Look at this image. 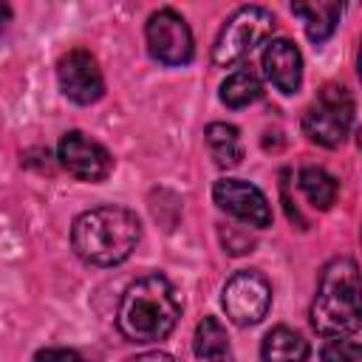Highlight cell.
I'll return each instance as SVG.
<instances>
[{
	"instance_id": "obj_19",
	"label": "cell",
	"mask_w": 362,
	"mask_h": 362,
	"mask_svg": "<svg viewBox=\"0 0 362 362\" xmlns=\"http://www.w3.org/2000/svg\"><path fill=\"white\" fill-rule=\"evenodd\" d=\"M31 362H88V359L74 348H42L34 354Z\"/></svg>"
},
{
	"instance_id": "obj_9",
	"label": "cell",
	"mask_w": 362,
	"mask_h": 362,
	"mask_svg": "<svg viewBox=\"0 0 362 362\" xmlns=\"http://www.w3.org/2000/svg\"><path fill=\"white\" fill-rule=\"evenodd\" d=\"M57 156H59V164L79 181H90V184H99L110 175L113 170V158L110 153L93 141L90 136L79 133V130H71L59 139V147H57Z\"/></svg>"
},
{
	"instance_id": "obj_14",
	"label": "cell",
	"mask_w": 362,
	"mask_h": 362,
	"mask_svg": "<svg viewBox=\"0 0 362 362\" xmlns=\"http://www.w3.org/2000/svg\"><path fill=\"white\" fill-rule=\"evenodd\" d=\"M195 354L206 362H232V345L226 328L215 317H204L195 328Z\"/></svg>"
},
{
	"instance_id": "obj_18",
	"label": "cell",
	"mask_w": 362,
	"mask_h": 362,
	"mask_svg": "<svg viewBox=\"0 0 362 362\" xmlns=\"http://www.w3.org/2000/svg\"><path fill=\"white\" fill-rule=\"evenodd\" d=\"M322 362H362V348L351 337H331L322 345Z\"/></svg>"
},
{
	"instance_id": "obj_11",
	"label": "cell",
	"mask_w": 362,
	"mask_h": 362,
	"mask_svg": "<svg viewBox=\"0 0 362 362\" xmlns=\"http://www.w3.org/2000/svg\"><path fill=\"white\" fill-rule=\"evenodd\" d=\"M263 71L269 76V82L283 90V93H294L300 90L303 82V57L297 51V45L291 40H272L263 51Z\"/></svg>"
},
{
	"instance_id": "obj_17",
	"label": "cell",
	"mask_w": 362,
	"mask_h": 362,
	"mask_svg": "<svg viewBox=\"0 0 362 362\" xmlns=\"http://www.w3.org/2000/svg\"><path fill=\"white\" fill-rule=\"evenodd\" d=\"M300 189L303 195L317 206V209H328L337 201V178L331 173H325L322 167H303L300 170Z\"/></svg>"
},
{
	"instance_id": "obj_16",
	"label": "cell",
	"mask_w": 362,
	"mask_h": 362,
	"mask_svg": "<svg viewBox=\"0 0 362 362\" xmlns=\"http://www.w3.org/2000/svg\"><path fill=\"white\" fill-rule=\"evenodd\" d=\"M260 96H263V85L255 76V71H246V68L243 71H235L221 85V102L226 107H232V110H240V107L257 102Z\"/></svg>"
},
{
	"instance_id": "obj_3",
	"label": "cell",
	"mask_w": 362,
	"mask_h": 362,
	"mask_svg": "<svg viewBox=\"0 0 362 362\" xmlns=\"http://www.w3.org/2000/svg\"><path fill=\"white\" fill-rule=\"evenodd\" d=\"M359 322V269L351 257H337L320 272L317 297L311 303V325L325 337H345L354 334Z\"/></svg>"
},
{
	"instance_id": "obj_1",
	"label": "cell",
	"mask_w": 362,
	"mask_h": 362,
	"mask_svg": "<svg viewBox=\"0 0 362 362\" xmlns=\"http://www.w3.org/2000/svg\"><path fill=\"white\" fill-rule=\"evenodd\" d=\"M181 317V300L164 274H144L133 280L119 303L116 325L124 339L150 345L170 337Z\"/></svg>"
},
{
	"instance_id": "obj_20",
	"label": "cell",
	"mask_w": 362,
	"mask_h": 362,
	"mask_svg": "<svg viewBox=\"0 0 362 362\" xmlns=\"http://www.w3.org/2000/svg\"><path fill=\"white\" fill-rule=\"evenodd\" d=\"M124 362H175V359L170 354H164V351H144V354H136V356H130Z\"/></svg>"
},
{
	"instance_id": "obj_10",
	"label": "cell",
	"mask_w": 362,
	"mask_h": 362,
	"mask_svg": "<svg viewBox=\"0 0 362 362\" xmlns=\"http://www.w3.org/2000/svg\"><path fill=\"white\" fill-rule=\"evenodd\" d=\"M212 198L223 212H229V215H235V218H240L257 229H266L272 223V206H269L266 195L249 181L221 178L212 187Z\"/></svg>"
},
{
	"instance_id": "obj_6",
	"label": "cell",
	"mask_w": 362,
	"mask_h": 362,
	"mask_svg": "<svg viewBox=\"0 0 362 362\" xmlns=\"http://www.w3.org/2000/svg\"><path fill=\"white\" fill-rule=\"evenodd\" d=\"M272 308V283L255 269L235 272L223 286V311L235 325H257Z\"/></svg>"
},
{
	"instance_id": "obj_7",
	"label": "cell",
	"mask_w": 362,
	"mask_h": 362,
	"mask_svg": "<svg viewBox=\"0 0 362 362\" xmlns=\"http://www.w3.org/2000/svg\"><path fill=\"white\" fill-rule=\"evenodd\" d=\"M144 37L150 57L161 65H187L192 59V31L187 20L173 8H158L150 14Z\"/></svg>"
},
{
	"instance_id": "obj_8",
	"label": "cell",
	"mask_w": 362,
	"mask_h": 362,
	"mask_svg": "<svg viewBox=\"0 0 362 362\" xmlns=\"http://www.w3.org/2000/svg\"><path fill=\"white\" fill-rule=\"evenodd\" d=\"M57 79L62 93L76 105H93L105 93V76L90 51L74 48L57 62Z\"/></svg>"
},
{
	"instance_id": "obj_13",
	"label": "cell",
	"mask_w": 362,
	"mask_h": 362,
	"mask_svg": "<svg viewBox=\"0 0 362 362\" xmlns=\"http://www.w3.org/2000/svg\"><path fill=\"white\" fill-rule=\"evenodd\" d=\"M260 354H263V362H305L308 359V342L294 328L277 325L266 334Z\"/></svg>"
},
{
	"instance_id": "obj_2",
	"label": "cell",
	"mask_w": 362,
	"mask_h": 362,
	"mask_svg": "<svg viewBox=\"0 0 362 362\" xmlns=\"http://www.w3.org/2000/svg\"><path fill=\"white\" fill-rule=\"evenodd\" d=\"M141 240V223L136 212L124 206H96L74 221V252L90 266H116L127 260Z\"/></svg>"
},
{
	"instance_id": "obj_12",
	"label": "cell",
	"mask_w": 362,
	"mask_h": 362,
	"mask_svg": "<svg viewBox=\"0 0 362 362\" xmlns=\"http://www.w3.org/2000/svg\"><path fill=\"white\" fill-rule=\"evenodd\" d=\"M291 11L303 20L305 34H308L311 42H325V40L334 34V28H337V23H339V17H342V6H339V3H331V0L294 3Z\"/></svg>"
},
{
	"instance_id": "obj_5",
	"label": "cell",
	"mask_w": 362,
	"mask_h": 362,
	"mask_svg": "<svg viewBox=\"0 0 362 362\" xmlns=\"http://www.w3.org/2000/svg\"><path fill=\"white\" fill-rule=\"evenodd\" d=\"M354 124V99L342 85H325L314 107L303 113V130L322 147H339Z\"/></svg>"
},
{
	"instance_id": "obj_21",
	"label": "cell",
	"mask_w": 362,
	"mask_h": 362,
	"mask_svg": "<svg viewBox=\"0 0 362 362\" xmlns=\"http://www.w3.org/2000/svg\"><path fill=\"white\" fill-rule=\"evenodd\" d=\"M8 20H11V11H8V6H3V3H0V31L6 28V23H8Z\"/></svg>"
},
{
	"instance_id": "obj_4",
	"label": "cell",
	"mask_w": 362,
	"mask_h": 362,
	"mask_svg": "<svg viewBox=\"0 0 362 362\" xmlns=\"http://www.w3.org/2000/svg\"><path fill=\"white\" fill-rule=\"evenodd\" d=\"M274 28L272 11L263 6H240L221 28L215 45H212V62L218 68H229L238 59H243L257 42H263Z\"/></svg>"
},
{
	"instance_id": "obj_15",
	"label": "cell",
	"mask_w": 362,
	"mask_h": 362,
	"mask_svg": "<svg viewBox=\"0 0 362 362\" xmlns=\"http://www.w3.org/2000/svg\"><path fill=\"white\" fill-rule=\"evenodd\" d=\"M206 144H209V153L218 167H238L243 158L238 127H232L226 122H212L206 127Z\"/></svg>"
}]
</instances>
